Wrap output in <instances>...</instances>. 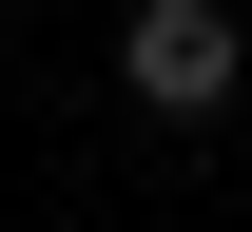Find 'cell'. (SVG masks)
<instances>
[{
  "mask_svg": "<svg viewBox=\"0 0 252 232\" xmlns=\"http://www.w3.org/2000/svg\"><path fill=\"white\" fill-rule=\"evenodd\" d=\"M233 77H252V39H233V0H136V20H117V97L136 116H233Z\"/></svg>",
  "mask_w": 252,
  "mask_h": 232,
  "instance_id": "cell-1",
  "label": "cell"
}]
</instances>
